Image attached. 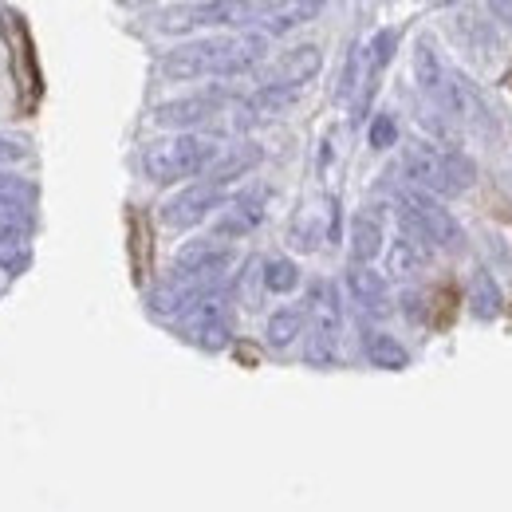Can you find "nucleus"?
<instances>
[{
    "label": "nucleus",
    "mask_w": 512,
    "mask_h": 512,
    "mask_svg": "<svg viewBox=\"0 0 512 512\" xmlns=\"http://www.w3.org/2000/svg\"><path fill=\"white\" fill-rule=\"evenodd\" d=\"M430 256H434L430 245H422L418 237L398 229V241H390V249H386V272L398 276V280H410L430 264Z\"/></svg>",
    "instance_id": "nucleus-11"
},
{
    "label": "nucleus",
    "mask_w": 512,
    "mask_h": 512,
    "mask_svg": "<svg viewBox=\"0 0 512 512\" xmlns=\"http://www.w3.org/2000/svg\"><path fill=\"white\" fill-rule=\"evenodd\" d=\"M256 166H260V150H256V146H237L233 154H225V158H217V162L209 166L205 182L217 186V190H225L233 178H245V174L256 170Z\"/></svg>",
    "instance_id": "nucleus-18"
},
{
    "label": "nucleus",
    "mask_w": 512,
    "mask_h": 512,
    "mask_svg": "<svg viewBox=\"0 0 512 512\" xmlns=\"http://www.w3.org/2000/svg\"><path fill=\"white\" fill-rule=\"evenodd\" d=\"M20 158H24V146L0 134V162H20Z\"/></svg>",
    "instance_id": "nucleus-23"
},
{
    "label": "nucleus",
    "mask_w": 512,
    "mask_h": 512,
    "mask_svg": "<svg viewBox=\"0 0 512 512\" xmlns=\"http://www.w3.org/2000/svg\"><path fill=\"white\" fill-rule=\"evenodd\" d=\"M304 312H296V308H284V312H276V316H268L264 323V343L268 347H276V351H284V347H292L300 335H304Z\"/></svg>",
    "instance_id": "nucleus-19"
},
{
    "label": "nucleus",
    "mask_w": 512,
    "mask_h": 512,
    "mask_svg": "<svg viewBox=\"0 0 512 512\" xmlns=\"http://www.w3.org/2000/svg\"><path fill=\"white\" fill-rule=\"evenodd\" d=\"M268 52V36L264 32H241V36H201L186 40L178 48H170L162 56V79L170 83H193V79H209V75H245L253 71Z\"/></svg>",
    "instance_id": "nucleus-1"
},
{
    "label": "nucleus",
    "mask_w": 512,
    "mask_h": 512,
    "mask_svg": "<svg viewBox=\"0 0 512 512\" xmlns=\"http://www.w3.org/2000/svg\"><path fill=\"white\" fill-rule=\"evenodd\" d=\"M264 201H268V193L264 190H249L241 193V197H233L229 201V209L217 217V225H213V233H217V241H225V237H249L256 225L264 221Z\"/></svg>",
    "instance_id": "nucleus-10"
},
{
    "label": "nucleus",
    "mask_w": 512,
    "mask_h": 512,
    "mask_svg": "<svg viewBox=\"0 0 512 512\" xmlns=\"http://www.w3.org/2000/svg\"><path fill=\"white\" fill-rule=\"evenodd\" d=\"M264 288H268V292H276V296L296 292V288H300V264H296V260H288V256L268 260V264H264Z\"/></svg>",
    "instance_id": "nucleus-21"
},
{
    "label": "nucleus",
    "mask_w": 512,
    "mask_h": 512,
    "mask_svg": "<svg viewBox=\"0 0 512 512\" xmlns=\"http://www.w3.org/2000/svg\"><path fill=\"white\" fill-rule=\"evenodd\" d=\"M446 75L449 67L442 60V52H438V44L430 36H418V44H414V79H418V87L426 95H438L442 83H446Z\"/></svg>",
    "instance_id": "nucleus-14"
},
{
    "label": "nucleus",
    "mask_w": 512,
    "mask_h": 512,
    "mask_svg": "<svg viewBox=\"0 0 512 512\" xmlns=\"http://www.w3.org/2000/svg\"><path fill=\"white\" fill-rule=\"evenodd\" d=\"M320 67H323L320 44H300V48L284 52V56L272 64L264 87H308V83L320 75Z\"/></svg>",
    "instance_id": "nucleus-9"
},
{
    "label": "nucleus",
    "mask_w": 512,
    "mask_h": 512,
    "mask_svg": "<svg viewBox=\"0 0 512 512\" xmlns=\"http://www.w3.org/2000/svg\"><path fill=\"white\" fill-rule=\"evenodd\" d=\"M323 4L320 0H300V4H260V28H264V36H284V32H292V28H300V24H308L312 16H320Z\"/></svg>",
    "instance_id": "nucleus-13"
},
{
    "label": "nucleus",
    "mask_w": 512,
    "mask_h": 512,
    "mask_svg": "<svg viewBox=\"0 0 512 512\" xmlns=\"http://www.w3.org/2000/svg\"><path fill=\"white\" fill-rule=\"evenodd\" d=\"M383 253V221L375 213H359L351 221V264H371Z\"/></svg>",
    "instance_id": "nucleus-17"
},
{
    "label": "nucleus",
    "mask_w": 512,
    "mask_h": 512,
    "mask_svg": "<svg viewBox=\"0 0 512 512\" xmlns=\"http://www.w3.org/2000/svg\"><path fill=\"white\" fill-rule=\"evenodd\" d=\"M308 323H312L308 363L312 367H331L335 363V339H339V327H343V308H339L335 284H327V280L312 284V292H308Z\"/></svg>",
    "instance_id": "nucleus-5"
},
{
    "label": "nucleus",
    "mask_w": 512,
    "mask_h": 512,
    "mask_svg": "<svg viewBox=\"0 0 512 512\" xmlns=\"http://www.w3.org/2000/svg\"><path fill=\"white\" fill-rule=\"evenodd\" d=\"M367 142H371L375 150H390V146L398 142V127H394V119H390V115H379V119L371 123V130H367Z\"/></svg>",
    "instance_id": "nucleus-22"
},
{
    "label": "nucleus",
    "mask_w": 512,
    "mask_h": 512,
    "mask_svg": "<svg viewBox=\"0 0 512 512\" xmlns=\"http://www.w3.org/2000/svg\"><path fill=\"white\" fill-rule=\"evenodd\" d=\"M225 201V190L209 186V182H197V186H186L182 193H174L166 205H162V225L166 229H193L201 225L213 209H221Z\"/></svg>",
    "instance_id": "nucleus-7"
},
{
    "label": "nucleus",
    "mask_w": 512,
    "mask_h": 512,
    "mask_svg": "<svg viewBox=\"0 0 512 512\" xmlns=\"http://www.w3.org/2000/svg\"><path fill=\"white\" fill-rule=\"evenodd\" d=\"M398 229L410 233V237H418L422 245L446 249V253L461 249V241H465L457 217L449 213L438 197H430V193H422V190L398 193Z\"/></svg>",
    "instance_id": "nucleus-4"
},
{
    "label": "nucleus",
    "mask_w": 512,
    "mask_h": 512,
    "mask_svg": "<svg viewBox=\"0 0 512 512\" xmlns=\"http://www.w3.org/2000/svg\"><path fill=\"white\" fill-rule=\"evenodd\" d=\"M221 158L217 138L205 134H174V138H158L142 150V174L158 186H174L197 174H209V166Z\"/></svg>",
    "instance_id": "nucleus-3"
},
{
    "label": "nucleus",
    "mask_w": 512,
    "mask_h": 512,
    "mask_svg": "<svg viewBox=\"0 0 512 512\" xmlns=\"http://www.w3.org/2000/svg\"><path fill=\"white\" fill-rule=\"evenodd\" d=\"M363 355H367L371 367H379V371H406V367H410V351H406L394 335H386V331H367V335H363Z\"/></svg>",
    "instance_id": "nucleus-16"
},
{
    "label": "nucleus",
    "mask_w": 512,
    "mask_h": 512,
    "mask_svg": "<svg viewBox=\"0 0 512 512\" xmlns=\"http://www.w3.org/2000/svg\"><path fill=\"white\" fill-rule=\"evenodd\" d=\"M469 312L477 320H497L501 316V288L489 272H477L473 284H469Z\"/></svg>",
    "instance_id": "nucleus-20"
},
{
    "label": "nucleus",
    "mask_w": 512,
    "mask_h": 512,
    "mask_svg": "<svg viewBox=\"0 0 512 512\" xmlns=\"http://www.w3.org/2000/svg\"><path fill=\"white\" fill-rule=\"evenodd\" d=\"M300 95H304V87H264L260 83L253 95H249L245 111L256 115V119H280V115H288L300 103Z\"/></svg>",
    "instance_id": "nucleus-15"
},
{
    "label": "nucleus",
    "mask_w": 512,
    "mask_h": 512,
    "mask_svg": "<svg viewBox=\"0 0 512 512\" xmlns=\"http://www.w3.org/2000/svg\"><path fill=\"white\" fill-rule=\"evenodd\" d=\"M182 335L201 351H225L233 343V312L225 304V296H209L201 304H193L182 316Z\"/></svg>",
    "instance_id": "nucleus-6"
},
{
    "label": "nucleus",
    "mask_w": 512,
    "mask_h": 512,
    "mask_svg": "<svg viewBox=\"0 0 512 512\" xmlns=\"http://www.w3.org/2000/svg\"><path fill=\"white\" fill-rule=\"evenodd\" d=\"M225 103V91L213 87V91H197V95H182V99H170V103H158L154 107V123L158 127H193V123H205L221 111Z\"/></svg>",
    "instance_id": "nucleus-8"
},
{
    "label": "nucleus",
    "mask_w": 512,
    "mask_h": 512,
    "mask_svg": "<svg viewBox=\"0 0 512 512\" xmlns=\"http://www.w3.org/2000/svg\"><path fill=\"white\" fill-rule=\"evenodd\" d=\"M402 174L410 190H422L430 197H457L477 182V162L461 150H442L430 142H414L402 150Z\"/></svg>",
    "instance_id": "nucleus-2"
},
{
    "label": "nucleus",
    "mask_w": 512,
    "mask_h": 512,
    "mask_svg": "<svg viewBox=\"0 0 512 512\" xmlns=\"http://www.w3.org/2000/svg\"><path fill=\"white\" fill-rule=\"evenodd\" d=\"M347 292L355 296V304H359L363 312H386V308H390L386 276L375 272L371 264H351V272H347Z\"/></svg>",
    "instance_id": "nucleus-12"
}]
</instances>
